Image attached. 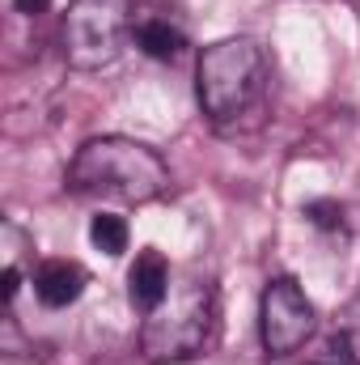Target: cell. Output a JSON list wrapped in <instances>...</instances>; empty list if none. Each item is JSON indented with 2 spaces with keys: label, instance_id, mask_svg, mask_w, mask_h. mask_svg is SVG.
Segmentation results:
<instances>
[{
  "label": "cell",
  "instance_id": "cell-1",
  "mask_svg": "<svg viewBox=\"0 0 360 365\" xmlns=\"http://www.w3.org/2000/svg\"><path fill=\"white\" fill-rule=\"evenodd\" d=\"M68 191L97 195V200H123V204H149L170 191V166L153 145L127 140V136H93L68 162Z\"/></svg>",
  "mask_w": 360,
  "mask_h": 365
},
{
  "label": "cell",
  "instance_id": "cell-5",
  "mask_svg": "<svg viewBox=\"0 0 360 365\" xmlns=\"http://www.w3.org/2000/svg\"><path fill=\"white\" fill-rule=\"evenodd\" d=\"M259 331L271 357H288L314 336V306L292 276L268 280L263 302H259Z\"/></svg>",
  "mask_w": 360,
  "mask_h": 365
},
{
  "label": "cell",
  "instance_id": "cell-6",
  "mask_svg": "<svg viewBox=\"0 0 360 365\" xmlns=\"http://www.w3.org/2000/svg\"><path fill=\"white\" fill-rule=\"evenodd\" d=\"M85 284H90V276H85L81 264H73V259H47V264L34 272V293H38V302L51 306V310L73 306V302L85 293Z\"/></svg>",
  "mask_w": 360,
  "mask_h": 365
},
{
  "label": "cell",
  "instance_id": "cell-2",
  "mask_svg": "<svg viewBox=\"0 0 360 365\" xmlns=\"http://www.w3.org/2000/svg\"><path fill=\"white\" fill-rule=\"evenodd\" d=\"M268 90V56L255 38H221L199 51L195 98L212 123H229L246 115Z\"/></svg>",
  "mask_w": 360,
  "mask_h": 365
},
{
  "label": "cell",
  "instance_id": "cell-4",
  "mask_svg": "<svg viewBox=\"0 0 360 365\" xmlns=\"http://www.w3.org/2000/svg\"><path fill=\"white\" fill-rule=\"evenodd\" d=\"M132 30V0H73L60 26L64 60L81 73L119 60Z\"/></svg>",
  "mask_w": 360,
  "mask_h": 365
},
{
  "label": "cell",
  "instance_id": "cell-14",
  "mask_svg": "<svg viewBox=\"0 0 360 365\" xmlns=\"http://www.w3.org/2000/svg\"><path fill=\"white\" fill-rule=\"evenodd\" d=\"M305 365H314V361H305Z\"/></svg>",
  "mask_w": 360,
  "mask_h": 365
},
{
  "label": "cell",
  "instance_id": "cell-3",
  "mask_svg": "<svg viewBox=\"0 0 360 365\" xmlns=\"http://www.w3.org/2000/svg\"><path fill=\"white\" fill-rule=\"evenodd\" d=\"M212 331H216V293L208 280L186 276L179 284H170L166 302L144 319L140 353L153 365L191 361L212 344Z\"/></svg>",
  "mask_w": 360,
  "mask_h": 365
},
{
  "label": "cell",
  "instance_id": "cell-7",
  "mask_svg": "<svg viewBox=\"0 0 360 365\" xmlns=\"http://www.w3.org/2000/svg\"><path fill=\"white\" fill-rule=\"evenodd\" d=\"M127 293H132V306L153 314L166 293H170V264L162 259V251H140L132 272H127Z\"/></svg>",
  "mask_w": 360,
  "mask_h": 365
},
{
  "label": "cell",
  "instance_id": "cell-8",
  "mask_svg": "<svg viewBox=\"0 0 360 365\" xmlns=\"http://www.w3.org/2000/svg\"><path fill=\"white\" fill-rule=\"evenodd\" d=\"M136 47H140L149 60L170 64V60L182 56L186 38H182L179 26H170V21H162V17H144V21H136Z\"/></svg>",
  "mask_w": 360,
  "mask_h": 365
},
{
  "label": "cell",
  "instance_id": "cell-9",
  "mask_svg": "<svg viewBox=\"0 0 360 365\" xmlns=\"http://www.w3.org/2000/svg\"><path fill=\"white\" fill-rule=\"evenodd\" d=\"M90 242L102 251V255H123L127 251V221L115 217V212H97L90 221Z\"/></svg>",
  "mask_w": 360,
  "mask_h": 365
},
{
  "label": "cell",
  "instance_id": "cell-13",
  "mask_svg": "<svg viewBox=\"0 0 360 365\" xmlns=\"http://www.w3.org/2000/svg\"><path fill=\"white\" fill-rule=\"evenodd\" d=\"M344 331L352 336V344H356V353H360V302H356V306H352V323H348Z\"/></svg>",
  "mask_w": 360,
  "mask_h": 365
},
{
  "label": "cell",
  "instance_id": "cell-10",
  "mask_svg": "<svg viewBox=\"0 0 360 365\" xmlns=\"http://www.w3.org/2000/svg\"><path fill=\"white\" fill-rule=\"evenodd\" d=\"M305 217H309V225H318V230H327V234L344 230V208H339L335 200H309V204H305Z\"/></svg>",
  "mask_w": 360,
  "mask_h": 365
},
{
  "label": "cell",
  "instance_id": "cell-11",
  "mask_svg": "<svg viewBox=\"0 0 360 365\" xmlns=\"http://www.w3.org/2000/svg\"><path fill=\"white\" fill-rule=\"evenodd\" d=\"M17 289H21V268H13V264H4V276H0V293H4V302L13 306V297H17Z\"/></svg>",
  "mask_w": 360,
  "mask_h": 365
},
{
  "label": "cell",
  "instance_id": "cell-12",
  "mask_svg": "<svg viewBox=\"0 0 360 365\" xmlns=\"http://www.w3.org/2000/svg\"><path fill=\"white\" fill-rule=\"evenodd\" d=\"M47 4H51V0H13V9H17L21 17H38V13H47Z\"/></svg>",
  "mask_w": 360,
  "mask_h": 365
}]
</instances>
